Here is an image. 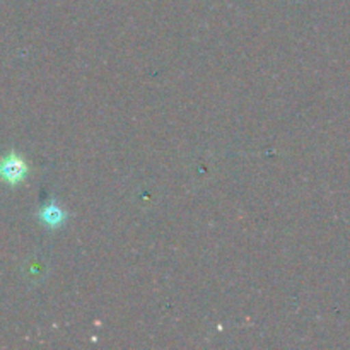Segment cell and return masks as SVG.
I'll list each match as a JSON object with an SVG mask.
<instances>
[{
	"label": "cell",
	"mask_w": 350,
	"mask_h": 350,
	"mask_svg": "<svg viewBox=\"0 0 350 350\" xmlns=\"http://www.w3.org/2000/svg\"><path fill=\"white\" fill-rule=\"evenodd\" d=\"M26 173V163H24L21 157L14 156V154L9 157H3V159L0 161V178H2L3 181H7V183H19V181L24 180Z\"/></svg>",
	"instance_id": "1"
},
{
	"label": "cell",
	"mask_w": 350,
	"mask_h": 350,
	"mask_svg": "<svg viewBox=\"0 0 350 350\" xmlns=\"http://www.w3.org/2000/svg\"><path fill=\"white\" fill-rule=\"evenodd\" d=\"M41 217H43V221L46 222V224L58 226L62 221H64L65 215L57 205H48V207L43 208V212H41Z\"/></svg>",
	"instance_id": "2"
}]
</instances>
